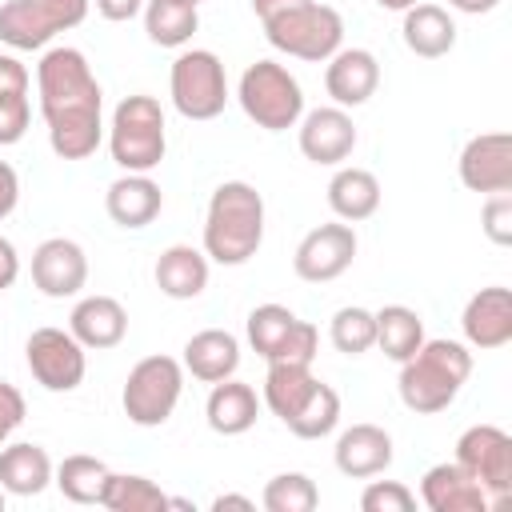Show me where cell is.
<instances>
[{
	"label": "cell",
	"mask_w": 512,
	"mask_h": 512,
	"mask_svg": "<svg viewBox=\"0 0 512 512\" xmlns=\"http://www.w3.org/2000/svg\"><path fill=\"white\" fill-rule=\"evenodd\" d=\"M312 384H316L312 364L272 360V364H268V376H264V404H268L280 420H288V416L300 408V400L312 392Z\"/></svg>",
	"instance_id": "obj_32"
},
{
	"label": "cell",
	"mask_w": 512,
	"mask_h": 512,
	"mask_svg": "<svg viewBox=\"0 0 512 512\" xmlns=\"http://www.w3.org/2000/svg\"><path fill=\"white\" fill-rule=\"evenodd\" d=\"M108 472H112V468H108L104 460L84 456V452H72V456H64V460L56 464L52 480H56V488L64 492V500H72V504H100L104 484H108Z\"/></svg>",
	"instance_id": "obj_30"
},
{
	"label": "cell",
	"mask_w": 512,
	"mask_h": 512,
	"mask_svg": "<svg viewBox=\"0 0 512 512\" xmlns=\"http://www.w3.org/2000/svg\"><path fill=\"white\" fill-rule=\"evenodd\" d=\"M380 8H388V12H404V8H412V4H420V0H376Z\"/></svg>",
	"instance_id": "obj_49"
},
{
	"label": "cell",
	"mask_w": 512,
	"mask_h": 512,
	"mask_svg": "<svg viewBox=\"0 0 512 512\" xmlns=\"http://www.w3.org/2000/svg\"><path fill=\"white\" fill-rule=\"evenodd\" d=\"M328 208L344 224H360L380 208V180L368 168H340L328 180Z\"/></svg>",
	"instance_id": "obj_27"
},
{
	"label": "cell",
	"mask_w": 512,
	"mask_h": 512,
	"mask_svg": "<svg viewBox=\"0 0 512 512\" xmlns=\"http://www.w3.org/2000/svg\"><path fill=\"white\" fill-rule=\"evenodd\" d=\"M360 508L364 512H412L416 508V492L400 480H372L360 492Z\"/></svg>",
	"instance_id": "obj_37"
},
{
	"label": "cell",
	"mask_w": 512,
	"mask_h": 512,
	"mask_svg": "<svg viewBox=\"0 0 512 512\" xmlns=\"http://www.w3.org/2000/svg\"><path fill=\"white\" fill-rule=\"evenodd\" d=\"M356 260V228L344 224V220H332V224H320L312 228L300 244H296V256H292V268L300 280L308 284H328L336 276H344Z\"/></svg>",
	"instance_id": "obj_12"
},
{
	"label": "cell",
	"mask_w": 512,
	"mask_h": 512,
	"mask_svg": "<svg viewBox=\"0 0 512 512\" xmlns=\"http://www.w3.org/2000/svg\"><path fill=\"white\" fill-rule=\"evenodd\" d=\"M16 92H28V68L12 52H0V96H16Z\"/></svg>",
	"instance_id": "obj_42"
},
{
	"label": "cell",
	"mask_w": 512,
	"mask_h": 512,
	"mask_svg": "<svg viewBox=\"0 0 512 512\" xmlns=\"http://www.w3.org/2000/svg\"><path fill=\"white\" fill-rule=\"evenodd\" d=\"M328 336H332L336 352L360 356V352H368V348L376 344V312H368V308H360V304H348V308H340V312L332 316Z\"/></svg>",
	"instance_id": "obj_36"
},
{
	"label": "cell",
	"mask_w": 512,
	"mask_h": 512,
	"mask_svg": "<svg viewBox=\"0 0 512 512\" xmlns=\"http://www.w3.org/2000/svg\"><path fill=\"white\" fill-rule=\"evenodd\" d=\"M460 184L472 192H512V136L480 132L460 152Z\"/></svg>",
	"instance_id": "obj_14"
},
{
	"label": "cell",
	"mask_w": 512,
	"mask_h": 512,
	"mask_svg": "<svg viewBox=\"0 0 512 512\" xmlns=\"http://www.w3.org/2000/svg\"><path fill=\"white\" fill-rule=\"evenodd\" d=\"M108 148L112 160L124 172H152L160 168L164 152H168V132H164V108L156 96H124L112 112L108 124Z\"/></svg>",
	"instance_id": "obj_4"
},
{
	"label": "cell",
	"mask_w": 512,
	"mask_h": 512,
	"mask_svg": "<svg viewBox=\"0 0 512 512\" xmlns=\"http://www.w3.org/2000/svg\"><path fill=\"white\" fill-rule=\"evenodd\" d=\"M68 332L84 348L104 352V348H116L128 336V312H124V304L116 296H100L96 292V296L76 300V308L68 316Z\"/></svg>",
	"instance_id": "obj_21"
},
{
	"label": "cell",
	"mask_w": 512,
	"mask_h": 512,
	"mask_svg": "<svg viewBox=\"0 0 512 512\" xmlns=\"http://www.w3.org/2000/svg\"><path fill=\"white\" fill-rule=\"evenodd\" d=\"M264 244V196L248 180H224L204 216V256L216 264H248Z\"/></svg>",
	"instance_id": "obj_2"
},
{
	"label": "cell",
	"mask_w": 512,
	"mask_h": 512,
	"mask_svg": "<svg viewBox=\"0 0 512 512\" xmlns=\"http://www.w3.org/2000/svg\"><path fill=\"white\" fill-rule=\"evenodd\" d=\"M260 504L268 512H312L320 504V488L304 472H280L264 484Z\"/></svg>",
	"instance_id": "obj_34"
},
{
	"label": "cell",
	"mask_w": 512,
	"mask_h": 512,
	"mask_svg": "<svg viewBox=\"0 0 512 512\" xmlns=\"http://www.w3.org/2000/svg\"><path fill=\"white\" fill-rule=\"evenodd\" d=\"M20 424H24V396H20L16 384L0 380V444H4Z\"/></svg>",
	"instance_id": "obj_41"
},
{
	"label": "cell",
	"mask_w": 512,
	"mask_h": 512,
	"mask_svg": "<svg viewBox=\"0 0 512 512\" xmlns=\"http://www.w3.org/2000/svg\"><path fill=\"white\" fill-rule=\"evenodd\" d=\"M420 344H424V320L408 304H384L376 312V344L372 348H380L388 360L404 364Z\"/></svg>",
	"instance_id": "obj_28"
},
{
	"label": "cell",
	"mask_w": 512,
	"mask_h": 512,
	"mask_svg": "<svg viewBox=\"0 0 512 512\" xmlns=\"http://www.w3.org/2000/svg\"><path fill=\"white\" fill-rule=\"evenodd\" d=\"M324 88L336 108H360L380 88V60L368 48H340L324 60Z\"/></svg>",
	"instance_id": "obj_15"
},
{
	"label": "cell",
	"mask_w": 512,
	"mask_h": 512,
	"mask_svg": "<svg viewBox=\"0 0 512 512\" xmlns=\"http://www.w3.org/2000/svg\"><path fill=\"white\" fill-rule=\"evenodd\" d=\"M32 284L48 300H68L88 284V256L68 236H48L32 252Z\"/></svg>",
	"instance_id": "obj_13"
},
{
	"label": "cell",
	"mask_w": 512,
	"mask_h": 512,
	"mask_svg": "<svg viewBox=\"0 0 512 512\" xmlns=\"http://www.w3.org/2000/svg\"><path fill=\"white\" fill-rule=\"evenodd\" d=\"M460 328H464V340L480 352H492V348H504L512 340V292L504 284H488L480 288L468 304H464V316H460Z\"/></svg>",
	"instance_id": "obj_16"
},
{
	"label": "cell",
	"mask_w": 512,
	"mask_h": 512,
	"mask_svg": "<svg viewBox=\"0 0 512 512\" xmlns=\"http://www.w3.org/2000/svg\"><path fill=\"white\" fill-rule=\"evenodd\" d=\"M20 276V256H16V244L8 236H0V292H8Z\"/></svg>",
	"instance_id": "obj_44"
},
{
	"label": "cell",
	"mask_w": 512,
	"mask_h": 512,
	"mask_svg": "<svg viewBox=\"0 0 512 512\" xmlns=\"http://www.w3.org/2000/svg\"><path fill=\"white\" fill-rule=\"evenodd\" d=\"M92 0H8L0 4V44L12 52H36L52 36L84 24Z\"/></svg>",
	"instance_id": "obj_9"
},
{
	"label": "cell",
	"mask_w": 512,
	"mask_h": 512,
	"mask_svg": "<svg viewBox=\"0 0 512 512\" xmlns=\"http://www.w3.org/2000/svg\"><path fill=\"white\" fill-rule=\"evenodd\" d=\"M180 392H184V364L156 352V356H144L132 364L124 392H120V404H124V416L132 424L160 428L176 412Z\"/></svg>",
	"instance_id": "obj_7"
},
{
	"label": "cell",
	"mask_w": 512,
	"mask_h": 512,
	"mask_svg": "<svg viewBox=\"0 0 512 512\" xmlns=\"http://www.w3.org/2000/svg\"><path fill=\"white\" fill-rule=\"evenodd\" d=\"M16 200H20V176L8 160H0V220L16 212Z\"/></svg>",
	"instance_id": "obj_43"
},
{
	"label": "cell",
	"mask_w": 512,
	"mask_h": 512,
	"mask_svg": "<svg viewBox=\"0 0 512 512\" xmlns=\"http://www.w3.org/2000/svg\"><path fill=\"white\" fill-rule=\"evenodd\" d=\"M264 24V36L276 52L284 56H296V60H308V64H324L332 52H340L344 44V20L336 8L328 4H316V0H300L268 20Z\"/></svg>",
	"instance_id": "obj_5"
},
{
	"label": "cell",
	"mask_w": 512,
	"mask_h": 512,
	"mask_svg": "<svg viewBox=\"0 0 512 512\" xmlns=\"http://www.w3.org/2000/svg\"><path fill=\"white\" fill-rule=\"evenodd\" d=\"M236 100L244 108V116L264 128V132H288L300 124L304 116V92H300V80L276 64V60H256L244 68L240 76V88H236Z\"/></svg>",
	"instance_id": "obj_6"
},
{
	"label": "cell",
	"mask_w": 512,
	"mask_h": 512,
	"mask_svg": "<svg viewBox=\"0 0 512 512\" xmlns=\"http://www.w3.org/2000/svg\"><path fill=\"white\" fill-rule=\"evenodd\" d=\"M292 4H300V0H252V12H256L260 20H268V16H276V12L292 8Z\"/></svg>",
	"instance_id": "obj_47"
},
{
	"label": "cell",
	"mask_w": 512,
	"mask_h": 512,
	"mask_svg": "<svg viewBox=\"0 0 512 512\" xmlns=\"http://www.w3.org/2000/svg\"><path fill=\"white\" fill-rule=\"evenodd\" d=\"M140 8H144V0H96V12H100L104 20H112V24L132 20Z\"/></svg>",
	"instance_id": "obj_45"
},
{
	"label": "cell",
	"mask_w": 512,
	"mask_h": 512,
	"mask_svg": "<svg viewBox=\"0 0 512 512\" xmlns=\"http://www.w3.org/2000/svg\"><path fill=\"white\" fill-rule=\"evenodd\" d=\"M24 360L36 384L48 392H72L88 372V348L64 328H36L24 344Z\"/></svg>",
	"instance_id": "obj_11"
},
{
	"label": "cell",
	"mask_w": 512,
	"mask_h": 512,
	"mask_svg": "<svg viewBox=\"0 0 512 512\" xmlns=\"http://www.w3.org/2000/svg\"><path fill=\"white\" fill-rule=\"evenodd\" d=\"M180 4H192V8H200V0H180Z\"/></svg>",
	"instance_id": "obj_51"
},
{
	"label": "cell",
	"mask_w": 512,
	"mask_h": 512,
	"mask_svg": "<svg viewBox=\"0 0 512 512\" xmlns=\"http://www.w3.org/2000/svg\"><path fill=\"white\" fill-rule=\"evenodd\" d=\"M40 116L48 124V144L60 160H88L104 140V92L80 48H48L36 64Z\"/></svg>",
	"instance_id": "obj_1"
},
{
	"label": "cell",
	"mask_w": 512,
	"mask_h": 512,
	"mask_svg": "<svg viewBox=\"0 0 512 512\" xmlns=\"http://www.w3.org/2000/svg\"><path fill=\"white\" fill-rule=\"evenodd\" d=\"M168 92L184 120H216L228 104V76L220 56L208 48L180 52L168 72Z\"/></svg>",
	"instance_id": "obj_8"
},
{
	"label": "cell",
	"mask_w": 512,
	"mask_h": 512,
	"mask_svg": "<svg viewBox=\"0 0 512 512\" xmlns=\"http://www.w3.org/2000/svg\"><path fill=\"white\" fill-rule=\"evenodd\" d=\"M240 368V340L224 328H204L196 336H188L184 344V372H192L204 384L228 380Z\"/></svg>",
	"instance_id": "obj_23"
},
{
	"label": "cell",
	"mask_w": 512,
	"mask_h": 512,
	"mask_svg": "<svg viewBox=\"0 0 512 512\" xmlns=\"http://www.w3.org/2000/svg\"><path fill=\"white\" fill-rule=\"evenodd\" d=\"M4 496H8V492H4V488H0V512H4Z\"/></svg>",
	"instance_id": "obj_50"
},
{
	"label": "cell",
	"mask_w": 512,
	"mask_h": 512,
	"mask_svg": "<svg viewBox=\"0 0 512 512\" xmlns=\"http://www.w3.org/2000/svg\"><path fill=\"white\" fill-rule=\"evenodd\" d=\"M456 464L484 488L492 508L512 492V436L504 428L472 424L456 440Z\"/></svg>",
	"instance_id": "obj_10"
},
{
	"label": "cell",
	"mask_w": 512,
	"mask_h": 512,
	"mask_svg": "<svg viewBox=\"0 0 512 512\" xmlns=\"http://www.w3.org/2000/svg\"><path fill=\"white\" fill-rule=\"evenodd\" d=\"M468 376H472V352L460 340H424L400 364L396 388H400L404 408L432 416V412H444L460 396Z\"/></svg>",
	"instance_id": "obj_3"
},
{
	"label": "cell",
	"mask_w": 512,
	"mask_h": 512,
	"mask_svg": "<svg viewBox=\"0 0 512 512\" xmlns=\"http://www.w3.org/2000/svg\"><path fill=\"white\" fill-rule=\"evenodd\" d=\"M104 208L120 228H148L164 208V192L148 172H124L108 184Z\"/></svg>",
	"instance_id": "obj_19"
},
{
	"label": "cell",
	"mask_w": 512,
	"mask_h": 512,
	"mask_svg": "<svg viewBox=\"0 0 512 512\" xmlns=\"http://www.w3.org/2000/svg\"><path fill=\"white\" fill-rule=\"evenodd\" d=\"M420 500H424V508H432V512H488L492 504H488V496H484V488L452 460H444V464H432L428 472H424V480H420Z\"/></svg>",
	"instance_id": "obj_20"
},
{
	"label": "cell",
	"mask_w": 512,
	"mask_h": 512,
	"mask_svg": "<svg viewBox=\"0 0 512 512\" xmlns=\"http://www.w3.org/2000/svg\"><path fill=\"white\" fill-rule=\"evenodd\" d=\"M480 228L496 248L512 244V192H492L480 208Z\"/></svg>",
	"instance_id": "obj_38"
},
{
	"label": "cell",
	"mask_w": 512,
	"mask_h": 512,
	"mask_svg": "<svg viewBox=\"0 0 512 512\" xmlns=\"http://www.w3.org/2000/svg\"><path fill=\"white\" fill-rule=\"evenodd\" d=\"M28 124H32V100H28V92L0 96V148L20 144L24 132H28Z\"/></svg>",
	"instance_id": "obj_39"
},
{
	"label": "cell",
	"mask_w": 512,
	"mask_h": 512,
	"mask_svg": "<svg viewBox=\"0 0 512 512\" xmlns=\"http://www.w3.org/2000/svg\"><path fill=\"white\" fill-rule=\"evenodd\" d=\"M100 508H108V512H164V508H172V496H164L148 476L108 472Z\"/></svg>",
	"instance_id": "obj_31"
},
{
	"label": "cell",
	"mask_w": 512,
	"mask_h": 512,
	"mask_svg": "<svg viewBox=\"0 0 512 512\" xmlns=\"http://www.w3.org/2000/svg\"><path fill=\"white\" fill-rule=\"evenodd\" d=\"M52 460L40 444H0V488L8 496H40L52 484Z\"/></svg>",
	"instance_id": "obj_25"
},
{
	"label": "cell",
	"mask_w": 512,
	"mask_h": 512,
	"mask_svg": "<svg viewBox=\"0 0 512 512\" xmlns=\"http://www.w3.org/2000/svg\"><path fill=\"white\" fill-rule=\"evenodd\" d=\"M200 28V12L180 0H144V32L160 48H184Z\"/></svg>",
	"instance_id": "obj_29"
},
{
	"label": "cell",
	"mask_w": 512,
	"mask_h": 512,
	"mask_svg": "<svg viewBox=\"0 0 512 512\" xmlns=\"http://www.w3.org/2000/svg\"><path fill=\"white\" fill-rule=\"evenodd\" d=\"M404 44L424 60H440L456 48V24L440 4H412L404 8Z\"/></svg>",
	"instance_id": "obj_26"
},
{
	"label": "cell",
	"mask_w": 512,
	"mask_h": 512,
	"mask_svg": "<svg viewBox=\"0 0 512 512\" xmlns=\"http://www.w3.org/2000/svg\"><path fill=\"white\" fill-rule=\"evenodd\" d=\"M156 288L172 300H196L204 288H208V256L204 248H192V244H172L156 256Z\"/></svg>",
	"instance_id": "obj_22"
},
{
	"label": "cell",
	"mask_w": 512,
	"mask_h": 512,
	"mask_svg": "<svg viewBox=\"0 0 512 512\" xmlns=\"http://www.w3.org/2000/svg\"><path fill=\"white\" fill-rule=\"evenodd\" d=\"M356 148V124L344 108H316L300 120V152L312 164H340Z\"/></svg>",
	"instance_id": "obj_17"
},
{
	"label": "cell",
	"mask_w": 512,
	"mask_h": 512,
	"mask_svg": "<svg viewBox=\"0 0 512 512\" xmlns=\"http://www.w3.org/2000/svg\"><path fill=\"white\" fill-rule=\"evenodd\" d=\"M224 508H240V512H252L256 504H252L248 496H236V492H224V496H216V500H212V512H224Z\"/></svg>",
	"instance_id": "obj_46"
},
{
	"label": "cell",
	"mask_w": 512,
	"mask_h": 512,
	"mask_svg": "<svg viewBox=\"0 0 512 512\" xmlns=\"http://www.w3.org/2000/svg\"><path fill=\"white\" fill-rule=\"evenodd\" d=\"M316 344H320L316 324L296 320V324H292V332L284 336V344L272 352V360H288V364H312V360H316ZM272 360H268V364H272Z\"/></svg>",
	"instance_id": "obj_40"
},
{
	"label": "cell",
	"mask_w": 512,
	"mask_h": 512,
	"mask_svg": "<svg viewBox=\"0 0 512 512\" xmlns=\"http://www.w3.org/2000/svg\"><path fill=\"white\" fill-rule=\"evenodd\" d=\"M332 460L348 480H372L392 464V436L380 424H352L340 432Z\"/></svg>",
	"instance_id": "obj_18"
},
{
	"label": "cell",
	"mask_w": 512,
	"mask_h": 512,
	"mask_svg": "<svg viewBox=\"0 0 512 512\" xmlns=\"http://www.w3.org/2000/svg\"><path fill=\"white\" fill-rule=\"evenodd\" d=\"M296 320H300V316H296L292 308H284V304H260V308L248 312V344H252L264 360H272V352L284 344V336L292 332Z\"/></svg>",
	"instance_id": "obj_35"
},
{
	"label": "cell",
	"mask_w": 512,
	"mask_h": 512,
	"mask_svg": "<svg viewBox=\"0 0 512 512\" xmlns=\"http://www.w3.org/2000/svg\"><path fill=\"white\" fill-rule=\"evenodd\" d=\"M284 424H288V432L300 436V440H320V436H328V432L340 424V396H336V388L324 384V380H316L312 392L300 400V408H296Z\"/></svg>",
	"instance_id": "obj_33"
},
{
	"label": "cell",
	"mask_w": 512,
	"mask_h": 512,
	"mask_svg": "<svg viewBox=\"0 0 512 512\" xmlns=\"http://www.w3.org/2000/svg\"><path fill=\"white\" fill-rule=\"evenodd\" d=\"M500 0H448V8L456 12H468V16H480V12H492Z\"/></svg>",
	"instance_id": "obj_48"
},
{
	"label": "cell",
	"mask_w": 512,
	"mask_h": 512,
	"mask_svg": "<svg viewBox=\"0 0 512 512\" xmlns=\"http://www.w3.org/2000/svg\"><path fill=\"white\" fill-rule=\"evenodd\" d=\"M204 416H208V428L220 432V436H240L256 424L260 416V400L252 392V384L244 380H216L212 392H208V404H204Z\"/></svg>",
	"instance_id": "obj_24"
}]
</instances>
